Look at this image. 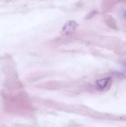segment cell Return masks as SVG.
<instances>
[{
	"label": "cell",
	"instance_id": "3957f363",
	"mask_svg": "<svg viewBox=\"0 0 126 127\" xmlns=\"http://www.w3.org/2000/svg\"><path fill=\"white\" fill-rule=\"evenodd\" d=\"M111 80L110 78L108 77L96 81L95 83L97 85V89L100 91L104 90Z\"/></svg>",
	"mask_w": 126,
	"mask_h": 127
},
{
	"label": "cell",
	"instance_id": "6da1fadb",
	"mask_svg": "<svg viewBox=\"0 0 126 127\" xmlns=\"http://www.w3.org/2000/svg\"><path fill=\"white\" fill-rule=\"evenodd\" d=\"M4 109L12 114L26 115L34 110L33 106L26 93L20 92L15 95H3Z\"/></svg>",
	"mask_w": 126,
	"mask_h": 127
},
{
	"label": "cell",
	"instance_id": "7a4b0ae2",
	"mask_svg": "<svg viewBox=\"0 0 126 127\" xmlns=\"http://www.w3.org/2000/svg\"><path fill=\"white\" fill-rule=\"evenodd\" d=\"M78 25L73 21L67 22L63 27L62 32L66 35H70L75 31Z\"/></svg>",
	"mask_w": 126,
	"mask_h": 127
}]
</instances>
